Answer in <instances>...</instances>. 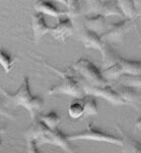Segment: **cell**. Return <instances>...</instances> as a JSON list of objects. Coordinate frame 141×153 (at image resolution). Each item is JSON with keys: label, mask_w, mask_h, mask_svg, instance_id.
Returning a JSON list of instances; mask_svg holds the SVG:
<instances>
[{"label": "cell", "mask_w": 141, "mask_h": 153, "mask_svg": "<svg viewBox=\"0 0 141 153\" xmlns=\"http://www.w3.org/2000/svg\"><path fill=\"white\" fill-rule=\"evenodd\" d=\"M34 8L36 11L42 12V13L46 14V16H54V18H57V19H59L60 16L69 14V11L59 10L54 4H52L51 2L47 1V0H38V1L35 3Z\"/></svg>", "instance_id": "cell-12"}, {"label": "cell", "mask_w": 141, "mask_h": 153, "mask_svg": "<svg viewBox=\"0 0 141 153\" xmlns=\"http://www.w3.org/2000/svg\"><path fill=\"white\" fill-rule=\"evenodd\" d=\"M50 34L56 40L63 42L73 34V23L71 18L60 16L58 19V24L54 28L50 29Z\"/></svg>", "instance_id": "cell-8"}, {"label": "cell", "mask_w": 141, "mask_h": 153, "mask_svg": "<svg viewBox=\"0 0 141 153\" xmlns=\"http://www.w3.org/2000/svg\"><path fill=\"white\" fill-rule=\"evenodd\" d=\"M114 88L117 90L119 94L129 103V105H133L134 107H136V104H137L138 100H139V96H138V92L136 91V88L130 87V86L127 85H123L121 83L114 85Z\"/></svg>", "instance_id": "cell-13"}, {"label": "cell", "mask_w": 141, "mask_h": 153, "mask_svg": "<svg viewBox=\"0 0 141 153\" xmlns=\"http://www.w3.org/2000/svg\"><path fill=\"white\" fill-rule=\"evenodd\" d=\"M68 11L69 16H75L79 11V1L78 0H68Z\"/></svg>", "instance_id": "cell-25"}, {"label": "cell", "mask_w": 141, "mask_h": 153, "mask_svg": "<svg viewBox=\"0 0 141 153\" xmlns=\"http://www.w3.org/2000/svg\"><path fill=\"white\" fill-rule=\"evenodd\" d=\"M118 129V132L121 134V137L123 139V150L126 152H135V153H139L141 152V143L135 141L132 138L129 137V135H127L124 131L122 130V128L120 127H116Z\"/></svg>", "instance_id": "cell-15"}, {"label": "cell", "mask_w": 141, "mask_h": 153, "mask_svg": "<svg viewBox=\"0 0 141 153\" xmlns=\"http://www.w3.org/2000/svg\"><path fill=\"white\" fill-rule=\"evenodd\" d=\"M68 113L74 120H77V118L83 117V113H84V101H83V98L82 99L75 98V100H73L69 105Z\"/></svg>", "instance_id": "cell-19"}, {"label": "cell", "mask_w": 141, "mask_h": 153, "mask_svg": "<svg viewBox=\"0 0 141 153\" xmlns=\"http://www.w3.org/2000/svg\"><path fill=\"white\" fill-rule=\"evenodd\" d=\"M135 127L137 128V129L139 130V131H141V117L138 118L137 122L135 123Z\"/></svg>", "instance_id": "cell-27"}, {"label": "cell", "mask_w": 141, "mask_h": 153, "mask_svg": "<svg viewBox=\"0 0 141 153\" xmlns=\"http://www.w3.org/2000/svg\"><path fill=\"white\" fill-rule=\"evenodd\" d=\"M37 117L40 120H42L51 130L58 129L59 126L61 124V117H59L58 113L56 111H50L49 113H47V114H41V113H39Z\"/></svg>", "instance_id": "cell-16"}, {"label": "cell", "mask_w": 141, "mask_h": 153, "mask_svg": "<svg viewBox=\"0 0 141 153\" xmlns=\"http://www.w3.org/2000/svg\"><path fill=\"white\" fill-rule=\"evenodd\" d=\"M102 73H103L104 76H105L108 81L119 80V78L123 75V71L118 62H115L114 65L109 66L107 68H104L102 71Z\"/></svg>", "instance_id": "cell-22"}, {"label": "cell", "mask_w": 141, "mask_h": 153, "mask_svg": "<svg viewBox=\"0 0 141 153\" xmlns=\"http://www.w3.org/2000/svg\"><path fill=\"white\" fill-rule=\"evenodd\" d=\"M80 84L86 95L101 97L106 101H108V102H110L112 105H129V103L117 92V90L114 88V86L110 85V84L105 86H95L87 83L83 79L80 81Z\"/></svg>", "instance_id": "cell-4"}, {"label": "cell", "mask_w": 141, "mask_h": 153, "mask_svg": "<svg viewBox=\"0 0 141 153\" xmlns=\"http://www.w3.org/2000/svg\"><path fill=\"white\" fill-rule=\"evenodd\" d=\"M45 14L42 12L36 11V13L33 16V19H32V27H33L34 31V38L35 41L38 43L41 40V38L47 33H50L51 27H49L46 23Z\"/></svg>", "instance_id": "cell-10"}, {"label": "cell", "mask_w": 141, "mask_h": 153, "mask_svg": "<svg viewBox=\"0 0 141 153\" xmlns=\"http://www.w3.org/2000/svg\"><path fill=\"white\" fill-rule=\"evenodd\" d=\"M101 53H102V68L103 70L111 66L115 62H117L119 54L116 52L114 49L111 48L110 46L108 45V43Z\"/></svg>", "instance_id": "cell-17"}, {"label": "cell", "mask_w": 141, "mask_h": 153, "mask_svg": "<svg viewBox=\"0 0 141 153\" xmlns=\"http://www.w3.org/2000/svg\"><path fill=\"white\" fill-rule=\"evenodd\" d=\"M139 14H141V7H140L139 10H138V16H139Z\"/></svg>", "instance_id": "cell-30"}, {"label": "cell", "mask_w": 141, "mask_h": 153, "mask_svg": "<svg viewBox=\"0 0 141 153\" xmlns=\"http://www.w3.org/2000/svg\"><path fill=\"white\" fill-rule=\"evenodd\" d=\"M103 1H110V0H103Z\"/></svg>", "instance_id": "cell-32"}, {"label": "cell", "mask_w": 141, "mask_h": 153, "mask_svg": "<svg viewBox=\"0 0 141 153\" xmlns=\"http://www.w3.org/2000/svg\"><path fill=\"white\" fill-rule=\"evenodd\" d=\"M72 68L87 83L95 86L108 85L109 81L104 76L103 73L87 58H80L73 63Z\"/></svg>", "instance_id": "cell-5"}, {"label": "cell", "mask_w": 141, "mask_h": 153, "mask_svg": "<svg viewBox=\"0 0 141 153\" xmlns=\"http://www.w3.org/2000/svg\"><path fill=\"white\" fill-rule=\"evenodd\" d=\"M84 101V113L83 117H90L93 115L98 114V105H96L95 96L93 95H86L83 98Z\"/></svg>", "instance_id": "cell-20"}, {"label": "cell", "mask_w": 141, "mask_h": 153, "mask_svg": "<svg viewBox=\"0 0 141 153\" xmlns=\"http://www.w3.org/2000/svg\"><path fill=\"white\" fill-rule=\"evenodd\" d=\"M80 41L85 48L95 49V50H98L100 52H102L105 46L107 45V43L101 37V34L86 28L80 34Z\"/></svg>", "instance_id": "cell-9"}, {"label": "cell", "mask_w": 141, "mask_h": 153, "mask_svg": "<svg viewBox=\"0 0 141 153\" xmlns=\"http://www.w3.org/2000/svg\"><path fill=\"white\" fill-rule=\"evenodd\" d=\"M88 13H102L105 7V1L103 0H85Z\"/></svg>", "instance_id": "cell-24"}, {"label": "cell", "mask_w": 141, "mask_h": 153, "mask_svg": "<svg viewBox=\"0 0 141 153\" xmlns=\"http://www.w3.org/2000/svg\"><path fill=\"white\" fill-rule=\"evenodd\" d=\"M28 141V151L32 152V153H39L40 149H39V142L35 139H29L26 140Z\"/></svg>", "instance_id": "cell-26"}, {"label": "cell", "mask_w": 141, "mask_h": 153, "mask_svg": "<svg viewBox=\"0 0 141 153\" xmlns=\"http://www.w3.org/2000/svg\"><path fill=\"white\" fill-rule=\"evenodd\" d=\"M138 18H139V19H140V22H141V14H139V16H138Z\"/></svg>", "instance_id": "cell-31"}, {"label": "cell", "mask_w": 141, "mask_h": 153, "mask_svg": "<svg viewBox=\"0 0 141 153\" xmlns=\"http://www.w3.org/2000/svg\"><path fill=\"white\" fill-rule=\"evenodd\" d=\"M26 138L29 139H35L42 144H50L61 148L65 152H73L74 149L71 147L70 141L68 136L64 135L60 130H51L44 124L38 117L33 120L32 125L28 128L26 132Z\"/></svg>", "instance_id": "cell-1"}, {"label": "cell", "mask_w": 141, "mask_h": 153, "mask_svg": "<svg viewBox=\"0 0 141 153\" xmlns=\"http://www.w3.org/2000/svg\"><path fill=\"white\" fill-rule=\"evenodd\" d=\"M69 141H76V140H90V141L105 142L109 144L117 145V146H123L122 137H116V136L110 135L106 132L98 130V128L93 127L91 124H88L84 131L68 136Z\"/></svg>", "instance_id": "cell-6"}, {"label": "cell", "mask_w": 141, "mask_h": 153, "mask_svg": "<svg viewBox=\"0 0 141 153\" xmlns=\"http://www.w3.org/2000/svg\"><path fill=\"white\" fill-rule=\"evenodd\" d=\"M134 3H135V6L137 8V11L140 9L141 7V0H134Z\"/></svg>", "instance_id": "cell-28"}, {"label": "cell", "mask_w": 141, "mask_h": 153, "mask_svg": "<svg viewBox=\"0 0 141 153\" xmlns=\"http://www.w3.org/2000/svg\"><path fill=\"white\" fill-rule=\"evenodd\" d=\"M55 1L60 2V3H62L65 6H68V0H55Z\"/></svg>", "instance_id": "cell-29"}, {"label": "cell", "mask_w": 141, "mask_h": 153, "mask_svg": "<svg viewBox=\"0 0 141 153\" xmlns=\"http://www.w3.org/2000/svg\"><path fill=\"white\" fill-rule=\"evenodd\" d=\"M117 62L120 65L123 71V75H140L141 74V61L140 60H132V59H126L119 55Z\"/></svg>", "instance_id": "cell-14"}, {"label": "cell", "mask_w": 141, "mask_h": 153, "mask_svg": "<svg viewBox=\"0 0 141 153\" xmlns=\"http://www.w3.org/2000/svg\"><path fill=\"white\" fill-rule=\"evenodd\" d=\"M119 83L130 87L141 89V74L140 75H128L124 74L119 78Z\"/></svg>", "instance_id": "cell-21"}, {"label": "cell", "mask_w": 141, "mask_h": 153, "mask_svg": "<svg viewBox=\"0 0 141 153\" xmlns=\"http://www.w3.org/2000/svg\"><path fill=\"white\" fill-rule=\"evenodd\" d=\"M93 16H88L84 18L85 28L95 31L98 34H103L107 29L106 16L102 13H93Z\"/></svg>", "instance_id": "cell-11"}, {"label": "cell", "mask_w": 141, "mask_h": 153, "mask_svg": "<svg viewBox=\"0 0 141 153\" xmlns=\"http://www.w3.org/2000/svg\"><path fill=\"white\" fill-rule=\"evenodd\" d=\"M46 66H48L49 68H52L53 71H55L56 73H58L61 76V78L63 79V82L58 84L56 86H53L49 89L48 93L50 95H58V94H65L68 96H71L73 98H84L86 94L83 90L82 86L79 81L76 80L73 76H71L70 74L66 73V71H61L57 70L56 68H53L52 65H49L48 63H45Z\"/></svg>", "instance_id": "cell-3"}, {"label": "cell", "mask_w": 141, "mask_h": 153, "mask_svg": "<svg viewBox=\"0 0 141 153\" xmlns=\"http://www.w3.org/2000/svg\"><path fill=\"white\" fill-rule=\"evenodd\" d=\"M117 2L126 18L133 19L138 16V11L135 6L134 0H117Z\"/></svg>", "instance_id": "cell-18"}, {"label": "cell", "mask_w": 141, "mask_h": 153, "mask_svg": "<svg viewBox=\"0 0 141 153\" xmlns=\"http://www.w3.org/2000/svg\"><path fill=\"white\" fill-rule=\"evenodd\" d=\"M0 63H1L2 68H4V71L6 73H9L11 68H13L14 63H15V57L12 56L11 54L1 50V52H0Z\"/></svg>", "instance_id": "cell-23"}, {"label": "cell", "mask_w": 141, "mask_h": 153, "mask_svg": "<svg viewBox=\"0 0 141 153\" xmlns=\"http://www.w3.org/2000/svg\"><path fill=\"white\" fill-rule=\"evenodd\" d=\"M131 29V19H125L109 25L106 31L101 34V37L106 43H115L122 40Z\"/></svg>", "instance_id": "cell-7"}, {"label": "cell", "mask_w": 141, "mask_h": 153, "mask_svg": "<svg viewBox=\"0 0 141 153\" xmlns=\"http://www.w3.org/2000/svg\"><path fill=\"white\" fill-rule=\"evenodd\" d=\"M1 93L8 99L14 106H23L29 111L32 120H35L43 107L44 101L40 96L33 95L29 88V79L24 76L19 88L15 93H9L4 89H1Z\"/></svg>", "instance_id": "cell-2"}]
</instances>
